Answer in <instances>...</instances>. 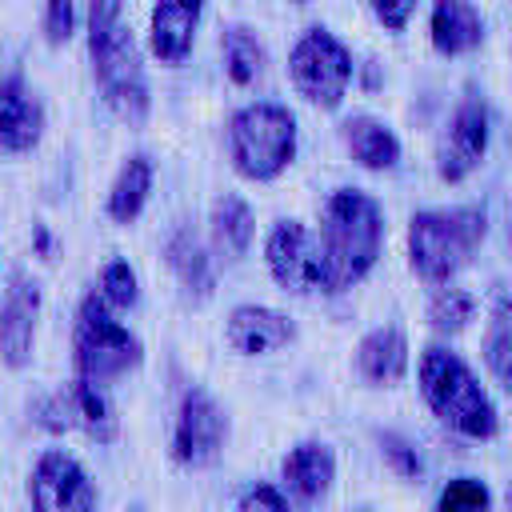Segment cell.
<instances>
[{
  "label": "cell",
  "instance_id": "6da1fadb",
  "mask_svg": "<svg viewBox=\"0 0 512 512\" xmlns=\"http://www.w3.org/2000/svg\"><path fill=\"white\" fill-rule=\"evenodd\" d=\"M320 260L324 292L356 288L380 260L384 248V208L364 188H336L320 208Z\"/></svg>",
  "mask_w": 512,
  "mask_h": 512
},
{
  "label": "cell",
  "instance_id": "7a4b0ae2",
  "mask_svg": "<svg viewBox=\"0 0 512 512\" xmlns=\"http://www.w3.org/2000/svg\"><path fill=\"white\" fill-rule=\"evenodd\" d=\"M416 384H420L428 412L452 436L484 444L500 432V412L460 352H452L444 344H428L416 360Z\"/></svg>",
  "mask_w": 512,
  "mask_h": 512
},
{
  "label": "cell",
  "instance_id": "3957f363",
  "mask_svg": "<svg viewBox=\"0 0 512 512\" xmlns=\"http://www.w3.org/2000/svg\"><path fill=\"white\" fill-rule=\"evenodd\" d=\"M488 236V212L476 204L424 208L408 220V268L428 288L452 284L480 252Z\"/></svg>",
  "mask_w": 512,
  "mask_h": 512
},
{
  "label": "cell",
  "instance_id": "277c9868",
  "mask_svg": "<svg viewBox=\"0 0 512 512\" xmlns=\"http://www.w3.org/2000/svg\"><path fill=\"white\" fill-rule=\"evenodd\" d=\"M224 144H228V164L240 180L272 184L276 176L292 168L296 148H300V128L284 104L256 100L228 116Z\"/></svg>",
  "mask_w": 512,
  "mask_h": 512
},
{
  "label": "cell",
  "instance_id": "5b68a950",
  "mask_svg": "<svg viewBox=\"0 0 512 512\" xmlns=\"http://www.w3.org/2000/svg\"><path fill=\"white\" fill-rule=\"evenodd\" d=\"M120 312L100 296V288L84 292L72 316V372L96 384H112L144 364L140 336L116 320Z\"/></svg>",
  "mask_w": 512,
  "mask_h": 512
},
{
  "label": "cell",
  "instance_id": "8992f818",
  "mask_svg": "<svg viewBox=\"0 0 512 512\" xmlns=\"http://www.w3.org/2000/svg\"><path fill=\"white\" fill-rule=\"evenodd\" d=\"M352 52L348 44L324 28V24H312L296 36V44L288 48V80L296 88V96L304 104H312L316 112H336L348 96V84H352Z\"/></svg>",
  "mask_w": 512,
  "mask_h": 512
},
{
  "label": "cell",
  "instance_id": "52a82bcc",
  "mask_svg": "<svg viewBox=\"0 0 512 512\" xmlns=\"http://www.w3.org/2000/svg\"><path fill=\"white\" fill-rule=\"evenodd\" d=\"M92 60V80L100 88V100L108 104V112L132 128H140L152 112V96H148V76L140 64V44L128 28L112 32L108 40L88 48Z\"/></svg>",
  "mask_w": 512,
  "mask_h": 512
},
{
  "label": "cell",
  "instance_id": "ba28073f",
  "mask_svg": "<svg viewBox=\"0 0 512 512\" xmlns=\"http://www.w3.org/2000/svg\"><path fill=\"white\" fill-rule=\"evenodd\" d=\"M28 412L52 436L84 432L96 444H112L120 436V416H116L112 396L104 392V384H96L88 376H72L68 384L52 388L48 396H36L28 404Z\"/></svg>",
  "mask_w": 512,
  "mask_h": 512
},
{
  "label": "cell",
  "instance_id": "9c48e42d",
  "mask_svg": "<svg viewBox=\"0 0 512 512\" xmlns=\"http://www.w3.org/2000/svg\"><path fill=\"white\" fill-rule=\"evenodd\" d=\"M224 448H228V412L220 408V400L208 388L188 384L180 392V404L172 416V436H168L172 464L200 472V468L220 464Z\"/></svg>",
  "mask_w": 512,
  "mask_h": 512
},
{
  "label": "cell",
  "instance_id": "30bf717a",
  "mask_svg": "<svg viewBox=\"0 0 512 512\" xmlns=\"http://www.w3.org/2000/svg\"><path fill=\"white\" fill-rule=\"evenodd\" d=\"M264 264L280 292L288 296H312L324 292V260H320V236L304 220H276L264 236Z\"/></svg>",
  "mask_w": 512,
  "mask_h": 512
},
{
  "label": "cell",
  "instance_id": "8fae6325",
  "mask_svg": "<svg viewBox=\"0 0 512 512\" xmlns=\"http://www.w3.org/2000/svg\"><path fill=\"white\" fill-rule=\"evenodd\" d=\"M28 504L36 512H92L100 504V492L88 476V468L64 452L48 448L36 456L32 476H28Z\"/></svg>",
  "mask_w": 512,
  "mask_h": 512
},
{
  "label": "cell",
  "instance_id": "7c38bea8",
  "mask_svg": "<svg viewBox=\"0 0 512 512\" xmlns=\"http://www.w3.org/2000/svg\"><path fill=\"white\" fill-rule=\"evenodd\" d=\"M488 136H492V128H488V108H484L476 96L460 100V104L452 108V116L444 120V132H440V140H436V176H440L444 184L468 180V176L480 168L484 152H488Z\"/></svg>",
  "mask_w": 512,
  "mask_h": 512
},
{
  "label": "cell",
  "instance_id": "4fadbf2b",
  "mask_svg": "<svg viewBox=\"0 0 512 512\" xmlns=\"http://www.w3.org/2000/svg\"><path fill=\"white\" fill-rule=\"evenodd\" d=\"M40 280H32L28 272H12L8 288H4V308H0V356L8 372L28 368L32 348H36V320H40Z\"/></svg>",
  "mask_w": 512,
  "mask_h": 512
},
{
  "label": "cell",
  "instance_id": "5bb4252c",
  "mask_svg": "<svg viewBox=\"0 0 512 512\" xmlns=\"http://www.w3.org/2000/svg\"><path fill=\"white\" fill-rule=\"evenodd\" d=\"M224 344L236 356H272L296 344V320L268 304H236L224 320Z\"/></svg>",
  "mask_w": 512,
  "mask_h": 512
},
{
  "label": "cell",
  "instance_id": "9a60e30c",
  "mask_svg": "<svg viewBox=\"0 0 512 512\" xmlns=\"http://www.w3.org/2000/svg\"><path fill=\"white\" fill-rule=\"evenodd\" d=\"M44 104L40 96L24 84L20 72H8L0 84V152L4 156H28L44 140Z\"/></svg>",
  "mask_w": 512,
  "mask_h": 512
},
{
  "label": "cell",
  "instance_id": "2e32d148",
  "mask_svg": "<svg viewBox=\"0 0 512 512\" xmlns=\"http://www.w3.org/2000/svg\"><path fill=\"white\" fill-rule=\"evenodd\" d=\"M204 4L208 0H156L152 4V16H148V52L176 68L188 60L192 44H196V28H200V16H204Z\"/></svg>",
  "mask_w": 512,
  "mask_h": 512
},
{
  "label": "cell",
  "instance_id": "e0dca14e",
  "mask_svg": "<svg viewBox=\"0 0 512 512\" xmlns=\"http://www.w3.org/2000/svg\"><path fill=\"white\" fill-rule=\"evenodd\" d=\"M352 360H356V376L368 388H396L408 376L412 348H408V336L400 324H376L360 336Z\"/></svg>",
  "mask_w": 512,
  "mask_h": 512
},
{
  "label": "cell",
  "instance_id": "ac0fdd59",
  "mask_svg": "<svg viewBox=\"0 0 512 512\" xmlns=\"http://www.w3.org/2000/svg\"><path fill=\"white\" fill-rule=\"evenodd\" d=\"M164 264L176 276L180 292L192 304H204L216 292V256L212 244H204L188 224H180L168 240H164Z\"/></svg>",
  "mask_w": 512,
  "mask_h": 512
},
{
  "label": "cell",
  "instance_id": "d6986e66",
  "mask_svg": "<svg viewBox=\"0 0 512 512\" xmlns=\"http://www.w3.org/2000/svg\"><path fill=\"white\" fill-rule=\"evenodd\" d=\"M336 480V452L324 440H300L280 460V484L296 504H316Z\"/></svg>",
  "mask_w": 512,
  "mask_h": 512
},
{
  "label": "cell",
  "instance_id": "ffe728a7",
  "mask_svg": "<svg viewBox=\"0 0 512 512\" xmlns=\"http://www.w3.org/2000/svg\"><path fill=\"white\" fill-rule=\"evenodd\" d=\"M428 40L436 56H468L484 44V16L472 0H432Z\"/></svg>",
  "mask_w": 512,
  "mask_h": 512
},
{
  "label": "cell",
  "instance_id": "44dd1931",
  "mask_svg": "<svg viewBox=\"0 0 512 512\" xmlns=\"http://www.w3.org/2000/svg\"><path fill=\"white\" fill-rule=\"evenodd\" d=\"M340 144L364 172H392L400 164V136L376 116H348L340 124Z\"/></svg>",
  "mask_w": 512,
  "mask_h": 512
},
{
  "label": "cell",
  "instance_id": "7402d4cb",
  "mask_svg": "<svg viewBox=\"0 0 512 512\" xmlns=\"http://www.w3.org/2000/svg\"><path fill=\"white\" fill-rule=\"evenodd\" d=\"M208 240H212V252L216 260L224 264H240L256 240V216L248 208L244 196L236 192H224L212 200V212H208Z\"/></svg>",
  "mask_w": 512,
  "mask_h": 512
},
{
  "label": "cell",
  "instance_id": "603a6c76",
  "mask_svg": "<svg viewBox=\"0 0 512 512\" xmlns=\"http://www.w3.org/2000/svg\"><path fill=\"white\" fill-rule=\"evenodd\" d=\"M152 180H156V168H152L148 152H132V156L116 168V176H112V184H108L104 216H108L112 224H120V228L136 224V220H140V212L148 208Z\"/></svg>",
  "mask_w": 512,
  "mask_h": 512
},
{
  "label": "cell",
  "instance_id": "cb8c5ba5",
  "mask_svg": "<svg viewBox=\"0 0 512 512\" xmlns=\"http://www.w3.org/2000/svg\"><path fill=\"white\" fill-rule=\"evenodd\" d=\"M220 52H224V72L236 88H248L264 76L268 68V52L260 44V36L248 24H228L220 32Z\"/></svg>",
  "mask_w": 512,
  "mask_h": 512
},
{
  "label": "cell",
  "instance_id": "d4e9b609",
  "mask_svg": "<svg viewBox=\"0 0 512 512\" xmlns=\"http://www.w3.org/2000/svg\"><path fill=\"white\" fill-rule=\"evenodd\" d=\"M484 364L492 372V380L512 396V300L496 296L488 324H484V340H480Z\"/></svg>",
  "mask_w": 512,
  "mask_h": 512
},
{
  "label": "cell",
  "instance_id": "484cf974",
  "mask_svg": "<svg viewBox=\"0 0 512 512\" xmlns=\"http://www.w3.org/2000/svg\"><path fill=\"white\" fill-rule=\"evenodd\" d=\"M424 316H428V328L432 332L456 336V332H464L476 320V296L464 292V288H456V284H436L432 296H428Z\"/></svg>",
  "mask_w": 512,
  "mask_h": 512
},
{
  "label": "cell",
  "instance_id": "4316f807",
  "mask_svg": "<svg viewBox=\"0 0 512 512\" xmlns=\"http://www.w3.org/2000/svg\"><path fill=\"white\" fill-rule=\"evenodd\" d=\"M96 288H100V296L116 308V312H132L136 304H140V280H136V268L128 264V260H108L104 268H100V276H96Z\"/></svg>",
  "mask_w": 512,
  "mask_h": 512
},
{
  "label": "cell",
  "instance_id": "83f0119b",
  "mask_svg": "<svg viewBox=\"0 0 512 512\" xmlns=\"http://www.w3.org/2000/svg\"><path fill=\"white\" fill-rule=\"evenodd\" d=\"M436 508L440 512H480V508H492V492H488V484L484 480H476V476H456V480H448L444 488H440V496H436Z\"/></svg>",
  "mask_w": 512,
  "mask_h": 512
},
{
  "label": "cell",
  "instance_id": "f1b7e54d",
  "mask_svg": "<svg viewBox=\"0 0 512 512\" xmlns=\"http://www.w3.org/2000/svg\"><path fill=\"white\" fill-rule=\"evenodd\" d=\"M40 28H44V40L52 48H64L76 32V0H44Z\"/></svg>",
  "mask_w": 512,
  "mask_h": 512
},
{
  "label": "cell",
  "instance_id": "f546056e",
  "mask_svg": "<svg viewBox=\"0 0 512 512\" xmlns=\"http://www.w3.org/2000/svg\"><path fill=\"white\" fill-rule=\"evenodd\" d=\"M120 12H124V0H88V48L124 28Z\"/></svg>",
  "mask_w": 512,
  "mask_h": 512
},
{
  "label": "cell",
  "instance_id": "4dcf8cb0",
  "mask_svg": "<svg viewBox=\"0 0 512 512\" xmlns=\"http://www.w3.org/2000/svg\"><path fill=\"white\" fill-rule=\"evenodd\" d=\"M380 452H384V464H388L396 476H404V480H416V476L424 472L416 448H408V444H404L400 436H392V432L380 436Z\"/></svg>",
  "mask_w": 512,
  "mask_h": 512
},
{
  "label": "cell",
  "instance_id": "1f68e13d",
  "mask_svg": "<svg viewBox=\"0 0 512 512\" xmlns=\"http://www.w3.org/2000/svg\"><path fill=\"white\" fill-rule=\"evenodd\" d=\"M288 504H292L288 488H276V484H268V480H260V484H252V488H244V492L236 496V508H240V512H252V508L284 512Z\"/></svg>",
  "mask_w": 512,
  "mask_h": 512
},
{
  "label": "cell",
  "instance_id": "d6a6232c",
  "mask_svg": "<svg viewBox=\"0 0 512 512\" xmlns=\"http://www.w3.org/2000/svg\"><path fill=\"white\" fill-rule=\"evenodd\" d=\"M368 8L384 32H404L408 20L416 16V0H368Z\"/></svg>",
  "mask_w": 512,
  "mask_h": 512
},
{
  "label": "cell",
  "instance_id": "836d02e7",
  "mask_svg": "<svg viewBox=\"0 0 512 512\" xmlns=\"http://www.w3.org/2000/svg\"><path fill=\"white\" fill-rule=\"evenodd\" d=\"M32 240H36V252H40V260H52V232H48L44 224H36V228H32Z\"/></svg>",
  "mask_w": 512,
  "mask_h": 512
},
{
  "label": "cell",
  "instance_id": "e575fe53",
  "mask_svg": "<svg viewBox=\"0 0 512 512\" xmlns=\"http://www.w3.org/2000/svg\"><path fill=\"white\" fill-rule=\"evenodd\" d=\"M508 248H512V216H508Z\"/></svg>",
  "mask_w": 512,
  "mask_h": 512
},
{
  "label": "cell",
  "instance_id": "d590c367",
  "mask_svg": "<svg viewBox=\"0 0 512 512\" xmlns=\"http://www.w3.org/2000/svg\"><path fill=\"white\" fill-rule=\"evenodd\" d=\"M508 508H512V488H508Z\"/></svg>",
  "mask_w": 512,
  "mask_h": 512
},
{
  "label": "cell",
  "instance_id": "8d00e7d4",
  "mask_svg": "<svg viewBox=\"0 0 512 512\" xmlns=\"http://www.w3.org/2000/svg\"><path fill=\"white\" fill-rule=\"evenodd\" d=\"M292 4H312V0H292Z\"/></svg>",
  "mask_w": 512,
  "mask_h": 512
}]
</instances>
